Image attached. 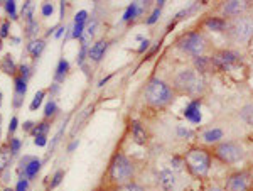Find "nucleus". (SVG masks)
Segmentation results:
<instances>
[{
  "label": "nucleus",
  "mask_w": 253,
  "mask_h": 191,
  "mask_svg": "<svg viewBox=\"0 0 253 191\" xmlns=\"http://www.w3.org/2000/svg\"><path fill=\"white\" fill-rule=\"evenodd\" d=\"M174 90L172 87L166 83V81L159 80V78H154V80L149 81V85L145 87L144 97L145 102H147L151 107L154 108H164L174 100Z\"/></svg>",
  "instance_id": "nucleus-2"
},
{
  "label": "nucleus",
  "mask_w": 253,
  "mask_h": 191,
  "mask_svg": "<svg viewBox=\"0 0 253 191\" xmlns=\"http://www.w3.org/2000/svg\"><path fill=\"white\" fill-rule=\"evenodd\" d=\"M174 93L187 95V97H201L206 90L204 75L196 71L194 68L181 69L172 80Z\"/></svg>",
  "instance_id": "nucleus-1"
},
{
  "label": "nucleus",
  "mask_w": 253,
  "mask_h": 191,
  "mask_svg": "<svg viewBox=\"0 0 253 191\" xmlns=\"http://www.w3.org/2000/svg\"><path fill=\"white\" fill-rule=\"evenodd\" d=\"M199 108H201V98H196V100H192L184 108V117L187 120H191L192 123H199L201 122V112H199Z\"/></svg>",
  "instance_id": "nucleus-12"
},
{
  "label": "nucleus",
  "mask_w": 253,
  "mask_h": 191,
  "mask_svg": "<svg viewBox=\"0 0 253 191\" xmlns=\"http://www.w3.org/2000/svg\"><path fill=\"white\" fill-rule=\"evenodd\" d=\"M142 9H144V2H134L127 7L125 14H123V22H130L137 16H140Z\"/></svg>",
  "instance_id": "nucleus-18"
},
{
  "label": "nucleus",
  "mask_w": 253,
  "mask_h": 191,
  "mask_svg": "<svg viewBox=\"0 0 253 191\" xmlns=\"http://www.w3.org/2000/svg\"><path fill=\"white\" fill-rule=\"evenodd\" d=\"M56 31H58V33H56V37L59 39L64 34V31H66V29H64V27H59V29H56Z\"/></svg>",
  "instance_id": "nucleus-44"
},
{
  "label": "nucleus",
  "mask_w": 253,
  "mask_h": 191,
  "mask_svg": "<svg viewBox=\"0 0 253 191\" xmlns=\"http://www.w3.org/2000/svg\"><path fill=\"white\" fill-rule=\"evenodd\" d=\"M194 69L201 73V75H204V73L215 69L213 61H211V56H199V58H194Z\"/></svg>",
  "instance_id": "nucleus-14"
},
{
  "label": "nucleus",
  "mask_w": 253,
  "mask_h": 191,
  "mask_svg": "<svg viewBox=\"0 0 253 191\" xmlns=\"http://www.w3.org/2000/svg\"><path fill=\"white\" fill-rule=\"evenodd\" d=\"M5 10H7V14L10 16V19H17V3L14 2V0L5 2Z\"/></svg>",
  "instance_id": "nucleus-26"
},
{
  "label": "nucleus",
  "mask_w": 253,
  "mask_h": 191,
  "mask_svg": "<svg viewBox=\"0 0 253 191\" xmlns=\"http://www.w3.org/2000/svg\"><path fill=\"white\" fill-rule=\"evenodd\" d=\"M204 26L208 27L209 31H216V33H223L228 27V20L223 19V17H208L204 22Z\"/></svg>",
  "instance_id": "nucleus-15"
},
{
  "label": "nucleus",
  "mask_w": 253,
  "mask_h": 191,
  "mask_svg": "<svg viewBox=\"0 0 253 191\" xmlns=\"http://www.w3.org/2000/svg\"><path fill=\"white\" fill-rule=\"evenodd\" d=\"M26 91H27V80H24L22 76H17L16 78V100H14V105L19 107L22 104V98L26 97Z\"/></svg>",
  "instance_id": "nucleus-16"
},
{
  "label": "nucleus",
  "mask_w": 253,
  "mask_h": 191,
  "mask_svg": "<svg viewBox=\"0 0 253 191\" xmlns=\"http://www.w3.org/2000/svg\"><path fill=\"white\" fill-rule=\"evenodd\" d=\"M78 146H80V142H78V139H76V140H73V142L69 144V147H67V151H69V153H73V151L76 149Z\"/></svg>",
  "instance_id": "nucleus-42"
},
{
  "label": "nucleus",
  "mask_w": 253,
  "mask_h": 191,
  "mask_svg": "<svg viewBox=\"0 0 253 191\" xmlns=\"http://www.w3.org/2000/svg\"><path fill=\"white\" fill-rule=\"evenodd\" d=\"M151 44V42H149V39H145V41H142V46H140V49H138V51L140 52H144L145 49H147V46Z\"/></svg>",
  "instance_id": "nucleus-43"
},
{
  "label": "nucleus",
  "mask_w": 253,
  "mask_h": 191,
  "mask_svg": "<svg viewBox=\"0 0 253 191\" xmlns=\"http://www.w3.org/2000/svg\"><path fill=\"white\" fill-rule=\"evenodd\" d=\"M34 144H35V146H39V147H44L46 144H48V137H46V136H35Z\"/></svg>",
  "instance_id": "nucleus-34"
},
{
  "label": "nucleus",
  "mask_w": 253,
  "mask_h": 191,
  "mask_svg": "<svg viewBox=\"0 0 253 191\" xmlns=\"http://www.w3.org/2000/svg\"><path fill=\"white\" fill-rule=\"evenodd\" d=\"M177 136H179V137H191L192 132H191V130H187V129H184L183 125H179V127H177Z\"/></svg>",
  "instance_id": "nucleus-35"
},
{
  "label": "nucleus",
  "mask_w": 253,
  "mask_h": 191,
  "mask_svg": "<svg viewBox=\"0 0 253 191\" xmlns=\"http://www.w3.org/2000/svg\"><path fill=\"white\" fill-rule=\"evenodd\" d=\"M61 17H64V2H61Z\"/></svg>",
  "instance_id": "nucleus-46"
},
{
  "label": "nucleus",
  "mask_w": 253,
  "mask_h": 191,
  "mask_svg": "<svg viewBox=\"0 0 253 191\" xmlns=\"http://www.w3.org/2000/svg\"><path fill=\"white\" fill-rule=\"evenodd\" d=\"M86 19H88V12H86V10H80V12L76 14V17H74V24H78V26H84Z\"/></svg>",
  "instance_id": "nucleus-29"
},
{
  "label": "nucleus",
  "mask_w": 253,
  "mask_h": 191,
  "mask_svg": "<svg viewBox=\"0 0 253 191\" xmlns=\"http://www.w3.org/2000/svg\"><path fill=\"white\" fill-rule=\"evenodd\" d=\"M0 174H2V164H0Z\"/></svg>",
  "instance_id": "nucleus-49"
},
{
  "label": "nucleus",
  "mask_w": 253,
  "mask_h": 191,
  "mask_svg": "<svg viewBox=\"0 0 253 191\" xmlns=\"http://www.w3.org/2000/svg\"><path fill=\"white\" fill-rule=\"evenodd\" d=\"M41 12H42V16L44 17H49L52 12H54V7H52V3H42Z\"/></svg>",
  "instance_id": "nucleus-31"
},
{
  "label": "nucleus",
  "mask_w": 253,
  "mask_h": 191,
  "mask_svg": "<svg viewBox=\"0 0 253 191\" xmlns=\"http://www.w3.org/2000/svg\"><path fill=\"white\" fill-rule=\"evenodd\" d=\"M63 176H64V173H63V171H58V173H56V174H54V176H52L51 190H52V188H56V186H58V185H59V183H61Z\"/></svg>",
  "instance_id": "nucleus-33"
},
{
  "label": "nucleus",
  "mask_w": 253,
  "mask_h": 191,
  "mask_svg": "<svg viewBox=\"0 0 253 191\" xmlns=\"http://www.w3.org/2000/svg\"><path fill=\"white\" fill-rule=\"evenodd\" d=\"M177 46H179V49H183L186 54L199 58V56H204L206 49H208V39L201 33H187L179 37Z\"/></svg>",
  "instance_id": "nucleus-6"
},
{
  "label": "nucleus",
  "mask_w": 253,
  "mask_h": 191,
  "mask_svg": "<svg viewBox=\"0 0 253 191\" xmlns=\"http://www.w3.org/2000/svg\"><path fill=\"white\" fill-rule=\"evenodd\" d=\"M67 71H69V63H67L66 59H61V61L58 63V68H56V76H54V80H56V81H63L64 78H66Z\"/></svg>",
  "instance_id": "nucleus-21"
},
{
  "label": "nucleus",
  "mask_w": 253,
  "mask_h": 191,
  "mask_svg": "<svg viewBox=\"0 0 253 191\" xmlns=\"http://www.w3.org/2000/svg\"><path fill=\"white\" fill-rule=\"evenodd\" d=\"M9 36V22H3L2 27H0V37H7Z\"/></svg>",
  "instance_id": "nucleus-40"
},
{
  "label": "nucleus",
  "mask_w": 253,
  "mask_h": 191,
  "mask_svg": "<svg viewBox=\"0 0 253 191\" xmlns=\"http://www.w3.org/2000/svg\"><path fill=\"white\" fill-rule=\"evenodd\" d=\"M29 75H31V68L27 65H22L20 66V76L24 78V80H27V78H29Z\"/></svg>",
  "instance_id": "nucleus-38"
},
{
  "label": "nucleus",
  "mask_w": 253,
  "mask_h": 191,
  "mask_svg": "<svg viewBox=\"0 0 253 191\" xmlns=\"http://www.w3.org/2000/svg\"><path fill=\"white\" fill-rule=\"evenodd\" d=\"M48 130H49V125L46 122H42V123H39V125L34 127V136H46Z\"/></svg>",
  "instance_id": "nucleus-30"
},
{
  "label": "nucleus",
  "mask_w": 253,
  "mask_h": 191,
  "mask_svg": "<svg viewBox=\"0 0 253 191\" xmlns=\"http://www.w3.org/2000/svg\"><path fill=\"white\" fill-rule=\"evenodd\" d=\"M211 61L215 69L226 71V69H231L233 66H236L238 63L241 61V56L235 51H230V49H221V51L215 52V54L211 56Z\"/></svg>",
  "instance_id": "nucleus-8"
},
{
  "label": "nucleus",
  "mask_w": 253,
  "mask_h": 191,
  "mask_svg": "<svg viewBox=\"0 0 253 191\" xmlns=\"http://www.w3.org/2000/svg\"><path fill=\"white\" fill-rule=\"evenodd\" d=\"M0 104H2V93H0Z\"/></svg>",
  "instance_id": "nucleus-48"
},
{
  "label": "nucleus",
  "mask_w": 253,
  "mask_h": 191,
  "mask_svg": "<svg viewBox=\"0 0 253 191\" xmlns=\"http://www.w3.org/2000/svg\"><path fill=\"white\" fill-rule=\"evenodd\" d=\"M95 29H96V22H95V20H93V22H91V26H90V27H88V29H86V36H88V37H93V34H95Z\"/></svg>",
  "instance_id": "nucleus-41"
},
{
  "label": "nucleus",
  "mask_w": 253,
  "mask_h": 191,
  "mask_svg": "<svg viewBox=\"0 0 253 191\" xmlns=\"http://www.w3.org/2000/svg\"><path fill=\"white\" fill-rule=\"evenodd\" d=\"M32 125H34L32 122H26V123H24V130H31Z\"/></svg>",
  "instance_id": "nucleus-45"
},
{
  "label": "nucleus",
  "mask_w": 253,
  "mask_h": 191,
  "mask_svg": "<svg viewBox=\"0 0 253 191\" xmlns=\"http://www.w3.org/2000/svg\"><path fill=\"white\" fill-rule=\"evenodd\" d=\"M106 48H108V42H106V41H98L96 44L91 46V49L88 51V56H90V59H93V61L98 63L100 59L103 58V54H105Z\"/></svg>",
  "instance_id": "nucleus-17"
},
{
  "label": "nucleus",
  "mask_w": 253,
  "mask_h": 191,
  "mask_svg": "<svg viewBox=\"0 0 253 191\" xmlns=\"http://www.w3.org/2000/svg\"><path fill=\"white\" fill-rule=\"evenodd\" d=\"M5 191H16V190H5Z\"/></svg>",
  "instance_id": "nucleus-50"
},
{
  "label": "nucleus",
  "mask_w": 253,
  "mask_h": 191,
  "mask_svg": "<svg viewBox=\"0 0 253 191\" xmlns=\"http://www.w3.org/2000/svg\"><path fill=\"white\" fill-rule=\"evenodd\" d=\"M202 140L206 144H215V142H219V139H223V130L221 129H209L202 134Z\"/></svg>",
  "instance_id": "nucleus-20"
},
{
  "label": "nucleus",
  "mask_w": 253,
  "mask_h": 191,
  "mask_svg": "<svg viewBox=\"0 0 253 191\" xmlns=\"http://www.w3.org/2000/svg\"><path fill=\"white\" fill-rule=\"evenodd\" d=\"M56 110H58V105H56V102L54 100H49L48 104H46V107H44V115L46 117H52L56 114Z\"/></svg>",
  "instance_id": "nucleus-28"
},
{
  "label": "nucleus",
  "mask_w": 253,
  "mask_h": 191,
  "mask_svg": "<svg viewBox=\"0 0 253 191\" xmlns=\"http://www.w3.org/2000/svg\"><path fill=\"white\" fill-rule=\"evenodd\" d=\"M2 69L3 71L7 73V75H16V63H14V59H12V56H3V59H2Z\"/></svg>",
  "instance_id": "nucleus-22"
},
{
  "label": "nucleus",
  "mask_w": 253,
  "mask_h": 191,
  "mask_svg": "<svg viewBox=\"0 0 253 191\" xmlns=\"http://www.w3.org/2000/svg\"><path fill=\"white\" fill-rule=\"evenodd\" d=\"M117 191H147L144 186L137 185V183H127V185H122L117 188Z\"/></svg>",
  "instance_id": "nucleus-25"
},
{
  "label": "nucleus",
  "mask_w": 253,
  "mask_h": 191,
  "mask_svg": "<svg viewBox=\"0 0 253 191\" xmlns=\"http://www.w3.org/2000/svg\"><path fill=\"white\" fill-rule=\"evenodd\" d=\"M241 117H243L250 125H253V105H247V107H243V110H241Z\"/></svg>",
  "instance_id": "nucleus-27"
},
{
  "label": "nucleus",
  "mask_w": 253,
  "mask_h": 191,
  "mask_svg": "<svg viewBox=\"0 0 253 191\" xmlns=\"http://www.w3.org/2000/svg\"><path fill=\"white\" fill-rule=\"evenodd\" d=\"M134 178V164L130 162V159L123 154H115L110 164V179L117 185H127L132 183Z\"/></svg>",
  "instance_id": "nucleus-5"
},
{
  "label": "nucleus",
  "mask_w": 253,
  "mask_h": 191,
  "mask_svg": "<svg viewBox=\"0 0 253 191\" xmlns=\"http://www.w3.org/2000/svg\"><path fill=\"white\" fill-rule=\"evenodd\" d=\"M184 166L196 178H204L211 169V153L202 147H191L184 154Z\"/></svg>",
  "instance_id": "nucleus-3"
},
{
  "label": "nucleus",
  "mask_w": 253,
  "mask_h": 191,
  "mask_svg": "<svg viewBox=\"0 0 253 191\" xmlns=\"http://www.w3.org/2000/svg\"><path fill=\"white\" fill-rule=\"evenodd\" d=\"M19 149H20V140L16 139V137H14V139H10V153L17 154V153H19Z\"/></svg>",
  "instance_id": "nucleus-32"
},
{
  "label": "nucleus",
  "mask_w": 253,
  "mask_h": 191,
  "mask_svg": "<svg viewBox=\"0 0 253 191\" xmlns=\"http://www.w3.org/2000/svg\"><path fill=\"white\" fill-rule=\"evenodd\" d=\"M27 186H29V183H27V179H20L19 183H17L16 186V191H27Z\"/></svg>",
  "instance_id": "nucleus-37"
},
{
  "label": "nucleus",
  "mask_w": 253,
  "mask_h": 191,
  "mask_svg": "<svg viewBox=\"0 0 253 191\" xmlns=\"http://www.w3.org/2000/svg\"><path fill=\"white\" fill-rule=\"evenodd\" d=\"M44 46H46V42L44 41H32L29 46H27V49H29V52L34 58H39V54L42 52V49H44Z\"/></svg>",
  "instance_id": "nucleus-23"
},
{
  "label": "nucleus",
  "mask_w": 253,
  "mask_h": 191,
  "mask_svg": "<svg viewBox=\"0 0 253 191\" xmlns=\"http://www.w3.org/2000/svg\"><path fill=\"white\" fill-rule=\"evenodd\" d=\"M208 191H224V190H221V188H211V190H208Z\"/></svg>",
  "instance_id": "nucleus-47"
},
{
  "label": "nucleus",
  "mask_w": 253,
  "mask_h": 191,
  "mask_svg": "<svg viewBox=\"0 0 253 191\" xmlns=\"http://www.w3.org/2000/svg\"><path fill=\"white\" fill-rule=\"evenodd\" d=\"M132 136H134V140L137 144H147L149 140L147 130H145V127L142 125L140 122H137V120L132 122Z\"/></svg>",
  "instance_id": "nucleus-13"
},
{
  "label": "nucleus",
  "mask_w": 253,
  "mask_h": 191,
  "mask_svg": "<svg viewBox=\"0 0 253 191\" xmlns=\"http://www.w3.org/2000/svg\"><path fill=\"white\" fill-rule=\"evenodd\" d=\"M250 9V3L248 2H240V0H231V2H226L223 5V14L231 19L235 17H240L245 16V12Z\"/></svg>",
  "instance_id": "nucleus-11"
},
{
  "label": "nucleus",
  "mask_w": 253,
  "mask_h": 191,
  "mask_svg": "<svg viewBox=\"0 0 253 191\" xmlns=\"http://www.w3.org/2000/svg\"><path fill=\"white\" fill-rule=\"evenodd\" d=\"M39 169H41V161H39L37 157H32L29 164H27L26 168L22 169V173H24V179H31V178H34V176L39 173Z\"/></svg>",
  "instance_id": "nucleus-19"
},
{
  "label": "nucleus",
  "mask_w": 253,
  "mask_h": 191,
  "mask_svg": "<svg viewBox=\"0 0 253 191\" xmlns=\"http://www.w3.org/2000/svg\"><path fill=\"white\" fill-rule=\"evenodd\" d=\"M252 179H253V176L250 171L233 173V174L226 179L224 191H248L252 185Z\"/></svg>",
  "instance_id": "nucleus-10"
},
{
  "label": "nucleus",
  "mask_w": 253,
  "mask_h": 191,
  "mask_svg": "<svg viewBox=\"0 0 253 191\" xmlns=\"http://www.w3.org/2000/svg\"><path fill=\"white\" fill-rule=\"evenodd\" d=\"M155 186L159 191H176L179 186L177 173L170 168H162L155 174Z\"/></svg>",
  "instance_id": "nucleus-9"
},
{
  "label": "nucleus",
  "mask_w": 253,
  "mask_h": 191,
  "mask_svg": "<svg viewBox=\"0 0 253 191\" xmlns=\"http://www.w3.org/2000/svg\"><path fill=\"white\" fill-rule=\"evenodd\" d=\"M213 154H215V157H218L223 164H236V162L241 161L245 156L243 147L236 142H231V140H228V142H219L218 146L213 149Z\"/></svg>",
  "instance_id": "nucleus-7"
},
{
  "label": "nucleus",
  "mask_w": 253,
  "mask_h": 191,
  "mask_svg": "<svg viewBox=\"0 0 253 191\" xmlns=\"http://www.w3.org/2000/svg\"><path fill=\"white\" fill-rule=\"evenodd\" d=\"M228 37L233 42H247L253 37V17L240 16L228 20Z\"/></svg>",
  "instance_id": "nucleus-4"
},
{
  "label": "nucleus",
  "mask_w": 253,
  "mask_h": 191,
  "mask_svg": "<svg viewBox=\"0 0 253 191\" xmlns=\"http://www.w3.org/2000/svg\"><path fill=\"white\" fill-rule=\"evenodd\" d=\"M17 125H19V120H17V117H12V120H10V125H9V134L16 132Z\"/></svg>",
  "instance_id": "nucleus-39"
},
{
  "label": "nucleus",
  "mask_w": 253,
  "mask_h": 191,
  "mask_svg": "<svg viewBox=\"0 0 253 191\" xmlns=\"http://www.w3.org/2000/svg\"><path fill=\"white\" fill-rule=\"evenodd\" d=\"M159 16H160V7H157V9H155L154 12H152V16L147 19V24H154L155 20L159 19Z\"/></svg>",
  "instance_id": "nucleus-36"
},
{
  "label": "nucleus",
  "mask_w": 253,
  "mask_h": 191,
  "mask_svg": "<svg viewBox=\"0 0 253 191\" xmlns=\"http://www.w3.org/2000/svg\"><path fill=\"white\" fill-rule=\"evenodd\" d=\"M44 95H46V93H44V91H42V90H39L37 93L34 95V98H32V102H31V105H29V108H31L32 112H34V110H37V108L41 107V104H42V98H44Z\"/></svg>",
  "instance_id": "nucleus-24"
}]
</instances>
